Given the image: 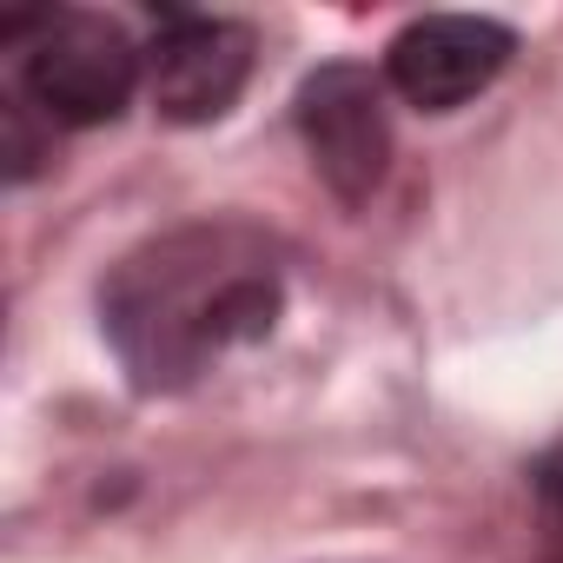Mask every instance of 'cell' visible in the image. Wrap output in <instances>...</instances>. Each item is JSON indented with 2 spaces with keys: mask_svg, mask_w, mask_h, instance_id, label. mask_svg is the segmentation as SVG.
Masks as SVG:
<instances>
[{
  "mask_svg": "<svg viewBox=\"0 0 563 563\" xmlns=\"http://www.w3.org/2000/svg\"><path fill=\"white\" fill-rule=\"evenodd\" d=\"M286 286L245 225H179L140 245L100 292L107 332L140 391L192 385L219 352L278 325Z\"/></svg>",
  "mask_w": 563,
  "mask_h": 563,
  "instance_id": "6da1fadb",
  "label": "cell"
},
{
  "mask_svg": "<svg viewBox=\"0 0 563 563\" xmlns=\"http://www.w3.org/2000/svg\"><path fill=\"white\" fill-rule=\"evenodd\" d=\"M146 54L133 47V34L107 14H47V27L27 41V67H21V93L54 120V126H113L133 107Z\"/></svg>",
  "mask_w": 563,
  "mask_h": 563,
  "instance_id": "7a4b0ae2",
  "label": "cell"
},
{
  "mask_svg": "<svg viewBox=\"0 0 563 563\" xmlns=\"http://www.w3.org/2000/svg\"><path fill=\"white\" fill-rule=\"evenodd\" d=\"M299 140L312 153V173L339 206H365L391 173V107L385 74L365 60H325L299 80Z\"/></svg>",
  "mask_w": 563,
  "mask_h": 563,
  "instance_id": "3957f363",
  "label": "cell"
},
{
  "mask_svg": "<svg viewBox=\"0 0 563 563\" xmlns=\"http://www.w3.org/2000/svg\"><path fill=\"white\" fill-rule=\"evenodd\" d=\"M517 54V34L490 14H424L391 34L385 87L418 113H457L477 100Z\"/></svg>",
  "mask_w": 563,
  "mask_h": 563,
  "instance_id": "277c9868",
  "label": "cell"
},
{
  "mask_svg": "<svg viewBox=\"0 0 563 563\" xmlns=\"http://www.w3.org/2000/svg\"><path fill=\"white\" fill-rule=\"evenodd\" d=\"M146 80L166 126H212L252 80V27L219 14H166L146 47Z\"/></svg>",
  "mask_w": 563,
  "mask_h": 563,
  "instance_id": "5b68a950",
  "label": "cell"
},
{
  "mask_svg": "<svg viewBox=\"0 0 563 563\" xmlns=\"http://www.w3.org/2000/svg\"><path fill=\"white\" fill-rule=\"evenodd\" d=\"M47 159H54V120L27 93H8V107H0V173H8V186H27Z\"/></svg>",
  "mask_w": 563,
  "mask_h": 563,
  "instance_id": "8992f818",
  "label": "cell"
},
{
  "mask_svg": "<svg viewBox=\"0 0 563 563\" xmlns=\"http://www.w3.org/2000/svg\"><path fill=\"white\" fill-rule=\"evenodd\" d=\"M530 497H537V556L563 563V438L530 464Z\"/></svg>",
  "mask_w": 563,
  "mask_h": 563,
  "instance_id": "52a82bcc",
  "label": "cell"
}]
</instances>
